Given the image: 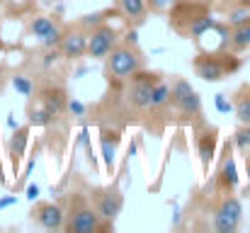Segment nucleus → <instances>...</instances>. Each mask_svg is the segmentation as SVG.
<instances>
[{
  "mask_svg": "<svg viewBox=\"0 0 250 233\" xmlns=\"http://www.w3.org/2000/svg\"><path fill=\"white\" fill-rule=\"evenodd\" d=\"M104 59H107V73L114 78H129L141 68V56L131 46H114Z\"/></svg>",
  "mask_w": 250,
  "mask_h": 233,
  "instance_id": "obj_1",
  "label": "nucleus"
},
{
  "mask_svg": "<svg viewBox=\"0 0 250 233\" xmlns=\"http://www.w3.org/2000/svg\"><path fill=\"white\" fill-rule=\"evenodd\" d=\"M241 216H243L241 202L236 197H226L214 214V229L219 233H233L241 224Z\"/></svg>",
  "mask_w": 250,
  "mask_h": 233,
  "instance_id": "obj_2",
  "label": "nucleus"
},
{
  "mask_svg": "<svg viewBox=\"0 0 250 233\" xmlns=\"http://www.w3.org/2000/svg\"><path fill=\"white\" fill-rule=\"evenodd\" d=\"M100 229H104L100 214L95 209H90L87 204L78 202V207L71 214V221L66 224V231L68 233H95V231H100Z\"/></svg>",
  "mask_w": 250,
  "mask_h": 233,
  "instance_id": "obj_3",
  "label": "nucleus"
},
{
  "mask_svg": "<svg viewBox=\"0 0 250 233\" xmlns=\"http://www.w3.org/2000/svg\"><path fill=\"white\" fill-rule=\"evenodd\" d=\"M134 83H131V90H129V102L136 107V109H148L151 107V92H153V85L161 80L156 73H134Z\"/></svg>",
  "mask_w": 250,
  "mask_h": 233,
  "instance_id": "obj_4",
  "label": "nucleus"
},
{
  "mask_svg": "<svg viewBox=\"0 0 250 233\" xmlns=\"http://www.w3.org/2000/svg\"><path fill=\"white\" fill-rule=\"evenodd\" d=\"M170 102L182 112V114H197L202 109V100L199 95L192 90V85L187 80H177L170 87Z\"/></svg>",
  "mask_w": 250,
  "mask_h": 233,
  "instance_id": "obj_5",
  "label": "nucleus"
},
{
  "mask_svg": "<svg viewBox=\"0 0 250 233\" xmlns=\"http://www.w3.org/2000/svg\"><path fill=\"white\" fill-rule=\"evenodd\" d=\"M117 44V32L107 24L97 27L90 37H87V54L90 59H104Z\"/></svg>",
  "mask_w": 250,
  "mask_h": 233,
  "instance_id": "obj_6",
  "label": "nucleus"
},
{
  "mask_svg": "<svg viewBox=\"0 0 250 233\" xmlns=\"http://www.w3.org/2000/svg\"><path fill=\"white\" fill-rule=\"evenodd\" d=\"M122 207H124V197H122V192H119V190H107V192L100 194L95 212L100 214V219H104V221H114V219L119 216Z\"/></svg>",
  "mask_w": 250,
  "mask_h": 233,
  "instance_id": "obj_7",
  "label": "nucleus"
},
{
  "mask_svg": "<svg viewBox=\"0 0 250 233\" xmlns=\"http://www.w3.org/2000/svg\"><path fill=\"white\" fill-rule=\"evenodd\" d=\"M32 216H34L37 224H39L42 229H46V231H59V229H63V219H66L63 209L56 207V204H39V207L32 212Z\"/></svg>",
  "mask_w": 250,
  "mask_h": 233,
  "instance_id": "obj_8",
  "label": "nucleus"
},
{
  "mask_svg": "<svg viewBox=\"0 0 250 233\" xmlns=\"http://www.w3.org/2000/svg\"><path fill=\"white\" fill-rule=\"evenodd\" d=\"M194 68H197V76L202 80H207V83H216L226 73V66L219 59H214V56H199L194 61Z\"/></svg>",
  "mask_w": 250,
  "mask_h": 233,
  "instance_id": "obj_9",
  "label": "nucleus"
},
{
  "mask_svg": "<svg viewBox=\"0 0 250 233\" xmlns=\"http://www.w3.org/2000/svg\"><path fill=\"white\" fill-rule=\"evenodd\" d=\"M61 51L66 59H81L83 54H87V37L76 32V34H68L63 42H61Z\"/></svg>",
  "mask_w": 250,
  "mask_h": 233,
  "instance_id": "obj_10",
  "label": "nucleus"
},
{
  "mask_svg": "<svg viewBox=\"0 0 250 233\" xmlns=\"http://www.w3.org/2000/svg\"><path fill=\"white\" fill-rule=\"evenodd\" d=\"M42 107H46L54 117L61 114V112L66 109V92L59 90V87H49V90H44V92H42Z\"/></svg>",
  "mask_w": 250,
  "mask_h": 233,
  "instance_id": "obj_11",
  "label": "nucleus"
},
{
  "mask_svg": "<svg viewBox=\"0 0 250 233\" xmlns=\"http://www.w3.org/2000/svg\"><path fill=\"white\" fill-rule=\"evenodd\" d=\"M27 144H29V127H22V129L17 127L12 139H10V158H12V163L22 160V155L27 151Z\"/></svg>",
  "mask_w": 250,
  "mask_h": 233,
  "instance_id": "obj_12",
  "label": "nucleus"
},
{
  "mask_svg": "<svg viewBox=\"0 0 250 233\" xmlns=\"http://www.w3.org/2000/svg\"><path fill=\"white\" fill-rule=\"evenodd\" d=\"M221 182H224V187H229V190H233V187H238V182H241V175H238V168H236V158L231 155V151L226 148V158H224V163H221Z\"/></svg>",
  "mask_w": 250,
  "mask_h": 233,
  "instance_id": "obj_13",
  "label": "nucleus"
},
{
  "mask_svg": "<svg viewBox=\"0 0 250 233\" xmlns=\"http://www.w3.org/2000/svg\"><path fill=\"white\" fill-rule=\"evenodd\" d=\"M216 144H219L216 131L202 134V139H199V144H197V151H199V160H202L204 168H209V163L214 160V155H216Z\"/></svg>",
  "mask_w": 250,
  "mask_h": 233,
  "instance_id": "obj_14",
  "label": "nucleus"
},
{
  "mask_svg": "<svg viewBox=\"0 0 250 233\" xmlns=\"http://www.w3.org/2000/svg\"><path fill=\"white\" fill-rule=\"evenodd\" d=\"M100 146H102V160H104V168L112 172V168H114V158H117V136H114V134H102Z\"/></svg>",
  "mask_w": 250,
  "mask_h": 233,
  "instance_id": "obj_15",
  "label": "nucleus"
},
{
  "mask_svg": "<svg viewBox=\"0 0 250 233\" xmlns=\"http://www.w3.org/2000/svg\"><path fill=\"white\" fill-rule=\"evenodd\" d=\"M146 5H148V0H119V7H122V12H124L129 20H139V17H144Z\"/></svg>",
  "mask_w": 250,
  "mask_h": 233,
  "instance_id": "obj_16",
  "label": "nucleus"
},
{
  "mask_svg": "<svg viewBox=\"0 0 250 233\" xmlns=\"http://www.w3.org/2000/svg\"><path fill=\"white\" fill-rule=\"evenodd\" d=\"M167 102H170V87H167L166 83H156L153 85V92H151V107L153 109H161V107H166Z\"/></svg>",
  "mask_w": 250,
  "mask_h": 233,
  "instance_id": "obj_17",
  "label": "nucleus"
},
{
  "mask_svg": "<svg viewBox=\"0 0 250 233\" xmlns=\"http://www.w3.org/2000/svg\"><path fill=\"white\" fill-rule=\"evenodd\" d=\"M54 27H56L54 20H51V17H44V15H39V17H34V20L29 22V32H32L34 37H39V39H42L49 29H54Z\"/></svg>",
  "mask_w": 250,
  "mask_h": 233,
  "instance_id": "obj_18",
  "label": "nucleus"
},
{
  "mask_svg": "<svg viewBox=\"0 0 250 233\" xmlns=\"http://www.w3.org/2000/svg\"><path fill=\"white\" fill-rule=\"evenodd\" d=\"M233 46L236 49H248L250 46V20L248 22H241L233 32Z\"/></svg>",
  "mask_w": 250,
  "mask_h": 233,
  "instance_id": "obj_19",
  "label": "nucleus"
},
{
  "mask_svg": "<svg viewBox=\"0 0 250 233\" xmlns=\"http://www.w3.org/2000/svg\"><path fill=\"white\" fill-rule=\"evenodd\" d=\"M51 122H54V114H51L46 107L29 112V127H49Z\"/></svg>",
  "mask_w": 250,
  "mask_h": 233,
  "instance_id": "obj_20",
  "label": "nucleus"
},
{
  "mask_svg": "<svg viewBox=\"0 0 250 233\" xmlns=\"http://www.w3.org/2000/svg\"><path fill=\"white\" fill-rule=\"evenodd\" d=\"M214 27V20L211 17H207V15H202V17H197V20H192L189 22V34L192 37H202L207 29H211Z\"/></svg>",
  "mask_w": 250,
  "mask_h": 233,
  "instance_id": "obj_21",
  "label": "nucleus"
},
{
  "mask_svg": "<svg viewBox=\"0 0 250 233\" xmlns=\"http://www.w3.org/2000/svg\"><path fill=\"white\" fill-rule=\"evenodd\" d=\"M61 42H63V34H61V29H59V27L49 29V32L42 37V44H44L46 49H56V46H61Z\"/></svg>",
  "mask_w": 250,
  "mask_h": 233,
  "instance_id": "obj_22",
  "label": "nucleus"
},
{
  "mask_svg": "<svg viewBox=\"0 0 250 233\" xmlns=\"http://www.w3.org/2000/svg\"><path fill=\"white\" fill-rule=\"evenodd\" d=\"M12 87H15V92H20L22 97H29L32 95V80L29 78H24V76H15L12 78Z\"/></svg>",
  "mask_w": 250,
  "mask_h": 233,
  "instance_id": "obj_23",
  "label": "nucleus"
},
{
  "mask_svg": "<svg viewBox=\"0 0 250 233\" xmlns=\"http://www.w3.org/2000/svg\"><path fill=\"white\" fill-rule=\"evenodd\" d=\"M236 144H238V148L246 153V158L250 155V124H246L243 129H238L236 131Z\"/></svg>",
  "mask_w": 250,
  "mask_h": 233,
  "instance_id": "obj_24",
  "label": "nucleus"
},
{
  "mask_svg": "<svg viewBox=\"0 0 250 233\" xmlns=\"http://www.w3.org/2000/svg\"><path fill=\"white\" fill-rule=\"evenodd\" d=\"M236 114H238V119H241L243 124H250V97L238 100V105H236Z\"/></svg>",
  "mask_w": 250,
  "mask_h": 233,
  "instance_id": "obj_25",
  "label": "nucleus"
},
{
  "mask_svg": "<svg viewBox=\"0 0 250 233\" xmlns=\"http://www.w3.org/2000/svg\"><path fill=\"white\" fill-rule=\"evenodd\" d=\"M214 105H216V109H219L221 114H229V112L233 109V105H231V102L226 100V95H221V92L214 97Z\"/></svg>",
  "mask_w": 250,
  "mask_h": 233,
  "instance_id": "obj_26",
  "label": "nucleus"
},
{
  "mask_svg": "<svg viewBox=\"0 0 250 233\" xmlns=\"http://www.w3.org/2000/svg\"><path fill=\"white\" fill-rule=\"evenodd\" d=\"M66 107H68V112H71L73 117H83V114H85V105H83V102H78V100L66 102Z\"/></svg>",
  "mask_w": 250,
  "mask_h": 233,
  "instance_id": "obj_27",
  "label": "nucleus"
},
{
  "mask_svg": "<svg viewBox=\"0 0 250 233\" xmlns=\"http://www.w3.org/2000/svg\"><path fill=\"white\" fill-rule=\"evenodd\" d=\"M5 5H7L10 10H15V12H20V10H24V7L29 5V0H5Z\"/></svg>",
  "mask_w": 250,
  "mask_h": 233,
  "instance_id": "obj_28",
  "label": "nucleus"
},
{
  "mask_svg": "<svg viewBox=\"0 0 250 233\" xmlns=\"http://www.w3.org/2000/svg\"><path fill=\"white\" fill-rule=\"evenodd\" d=\"M175 0H151V7L153 10H166V7H172Z\"/></svg>",
  "mask_w": 250,
  "mask_h": 233,
  "instance_id": "obj_29",
  "label": "nucleus"
},
{
  "mask_svg": "<svg viewBox=\"0 0 250 233\" xmlns=\"http://www.w3.org/2000/svg\"><path fill=\"white\" fill-rule=\"evenodd\" d=\"M17 204V197L10 194V197H0V209H7V207H15Z\"/></svg>",
  "mask_w": 250,
  "mask_h": 233,
  "instance_id": "obj_30",
  "label": "nucleus"
},
{
  "mask_svg": "<svg viewBox=\"0 0 250 233\" xmlns=\"http://www.w3.org/2000/svg\"><path fill=\"white\" fill-rule=\"evenodd\" d=\"M37 197H39V187H37V185H29V187H27V199L34 202Z\"/></svg>",
  "mask_w": 250,
  "mask_h": 233,
  "instance_id": "obj_31",
  "label": "nucleus"
},
{
  "mask_svg": "<svg viewBox=\"0 0 250 233\" xmlns=\"http://www.w3.org/2000/svg\"><path fill=\"white\" fill-rule=\"evenodd\" d=\"M90 141V129H81V136H78V146H87Z\"/></svg>",
  "mask_w": 250,
  "mask_h": 233,
  "instance_id": "obj_32",
  "label": "nucleus"
},
{
  "mask_svg": "<svg viewBox=\"0 0 250 233\" xmlns=\"http://www.w3.org/2000/svg\"><path fill=\"white\" fill-rule=\"evenodd\" d=\"M56 59H59V51H56V49H54V51H49V54H46V56H44V66H51V64H54V61H56Z\"/></svg>",
  "mask_w": 250,
  "mask_h": 233,
  "instance_id": "obj_33",
  "label": "nucleus"
},
{
  "mask_svg": "<svg viewBox=\"0 0 250 233\" xmlns=\"http://www.w3.org/2000/svg\"><path fill=\"white\" fill-rule=\"evenodd\" d=\"M7 127H10V129H17V122H15V117H12V114L7 117Z\"/></svg>",
  "mask_w": 250,
  "mask_h": 233,
  "instance_id": "obj_34",
  "label": "nucleus"
},
{
  "mask_svg": "<svg viewBox=\"0 0 250 233\" xmlns=\"http://www.w3.org/2000/svg\"><path fill=\"white\" fill-rule=\"evenodd\" d=\"M32 168H34V158H32V160H29V163H27V168H24V177H27V175H29V172H32Z\"/></svg>",
  "mask_w": 250,
  "mask_h": 233,
  "instance_id": "obj_35",
  "label": "nucleus"
},
{
  "mask_svg": "<svg viewBox=\"0 0 250 233\" xmlns=\"http://www.w3.org/2000/svg\"><path fill=\"white\" fill-rule=\"evenodd\" d=\"M51 2H54V0H51Z\"/></svg>",
  "mask_w": 250,
  "mask_h": 233,
  "instance_id": "obj_36",
  "label": "nucleus"
}]
</instances>
